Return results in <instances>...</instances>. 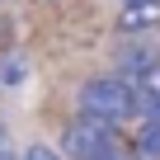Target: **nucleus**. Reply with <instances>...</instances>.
<instances>
[{
  "instance_id": "f257e3e1",
  "label": "nucleus",
  "mask_w": 160,
  "mask_h": 160,
  "mask_svg": "<svg viewBox=\"0 0 160 160\" xmlns=\"http://www.w3.org/2000/svg\"><path fill=\"white\" fill-rule=\"evenodd\" d=\"M75 108H80V118L104 122L113 132L127 127L132 118H141V99H137L127 75H90L80 85V94H75Z\"/></svg>"
},
{
  "instance_id": "f03ea898",
  "label": "nucleus",
  "mask_w": 160,
  "mask_h": 160,
  "mask_svg": "<svg viewBox=\"0 0 160 160\" xmlns=\"http://www.w3.org/2000/svg\"><path fill=\"white\" fill-rule=\"evenodd\" d=\"M118 28L122 33H151V28H160V0H122Z\"/></svg>"
},
{
  "instance_id": "7ed1b4c3",
  "label": "nucleus",
  "mask_w": 160,
  "mask_h": 160,
  "mask_svg": "<svg viewBox=\"0 0 160 160\" xmlns=\"http://www.w3.org/2000/svg\"><path fill=\"white\" fill-rule=\"evenodd\" d=\"M151 61H160L155 47H146V42H127V47H122V75H137V71H146Z\"/></svg>"
},
{
  "instance_id": "20e7f679",
  "label": "nucleus",
  "mask_w": 160,
  "mask_h": 160,
  "mask_svg": "<svg viewBox=\"0 0 160 160\" xmlns=\"http://www.w3.org/2000/svg\"><path fill=\"white\" fill-rule=\"evenodd\" d=\"M24 80H28V61H19V57H5V61H0V85H24Z\"/></svg>"
},
{
  "instance_id": "39448f33",
  "label": "nucleus",
  "mask_w": 160,
  "mask_h": 160,
  "mask_svg": "<svg viewBox=\"0 0 160 160\" xmlns=\"http://www.w3.org/2000/svg\"><path fill=\"white\" fill-rule=\"evenodd\" d=\"M19 160H66L61 151H52V146H24V155Z\"/></svg>"
},
{
  "instance_id": "423d86ee",
  "label": "nucleus",
  "mask_w": 160,
  "mask_h": 160,
  "mask_svg": "<svg viewBox=\"0 0 160 160\" xmlns=\"http://www.w3.org/2000/svg\"><path fill=\"white\" fill-rule=\"evenodd\" d=\"M0 160H19V155H14V151H5V146H0Z\"/></svg>"
},
{
  "instance_id": "0eeeda50",
  "label": "nucleus",
  "mask_w": 160,
  "mask_h": 160,
  "mask_svg": "<svg viewBox=\"0 0 160 160\" xmlns=\"http://www.w3.org/2000/svg\"><path fill=\"white\" fill-rule=\"evenodd\" d=\"M0 146H5V122H0Z\"/></svg>"
}]
</instances>
